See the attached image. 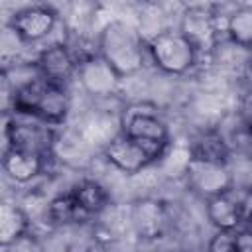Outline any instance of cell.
Returning a JSON list of instances; mask_svg holds the SVG:
<instances>
[{"label": "cell", "instance_id": "obj_1", "mask_svg": "<svg viewBox=\"0 0 252 252\" xmlns=\"http://www.w3.org/2000/svg\"><path fill=\"white\" fill-rule=\"evenodd\" d=\"M148 53V43L136 28L122 20L108 22L98 37V55L120 75H134L142 69L144 57Z\"/></svg>", "mask_w": 252, "mask_h": 252}, {"label": "cell", "instance_id": "obj_2", "mask_svg": "<svg viewBox=\"0 0 252 252\" xmlns=\"http://www.w3.org/2000/svg\"><path fill=\"white\" fill-rule=\"evenodd\" d=\"M12 106L16 112L33 116L45 124H59L71 110V98L65 87L37 79L12 91Z\"/></svg>", "mask_w": 252, "mask_h": 252}, {"label": "cell", "instance_id": "obj_3", "mask_svg": "<svg viewBox=\"0 0 252 252\" xmlns=\"http://www.w3.org/2000/svg\"><path fill=\"white\" fill-rule=\"evenodd\" d=\"M148 53L152 61L169 75H183L197 61V49L179 30L156 33L148 41Z\"/></svg>", "mask_w": 252, "mask_h": 252}, {"label": "cell", "instance_id": "obj_4", "mask_svg": "<svg viewBox=\"0 0 252 252\" xmlns=\"http://www.w3.org/2000/svg\"><path fill=\"white\" fill-rule=\"evenodd\" d=\"M122 134L136 140L152 158V161L161 159L169 146L167 126L150 110H128L124 118Z\"/></svg>", "mask_w": 252, "mask_h": 252}, {"label": "cell", "instance_id": "obj_5", "mask_svg": "<svg viewBox=\"0 0 252 252\" xmlns=\"http://www.w3.org/2000/svg\"><path fill=\"white\" fill-rule=\"evenodd\" d=\"M4 138H6V150H22L30 154H37L41 158H47L53 150V130L49 124L41 120H16L6 118L4 126Z\"/></svg>", "mask_w": 252, "mask_h": 252}, {"label": "cell", "instance_id": "obj_6", "mask_svg": "<svg viewBox=\"0 0 252 252\" xmlns=\"http://www.w3.org/2000/svg\"><path fill=\"white\" fill-rule=\"evenodd\" d=\"M179 32L199 51H213L219 45V20L213 6L195 4L183 10Z\"/></svg>", "mask_w": 252, "mask_h": 252}, {"label": "cell", "instance_id": "obj_7", "mask_svg": "<svg viewBox=\"0 0 252 252\" xmlns=\"http://www.w3.org/2000/svg\"><path fill=\"white\" fill-rule=\"evenodd\" d=\"M183 175L189 189L205 199L222 195L232 187V175L228 167L220 163H211V161L191 158Z\"/></svg>", "mask_w": 252, "mask_h": 252}, {"label": "cell", "instance_id": "obj_8", "mask_svg": "<svg viewBox=\"0 0 252 252\" xmlns=\"http://www.w3.org/2000/svg\"><path fill=\"white\" fill-rule=\"evenodd\" d=\"M35 67L43 81L65 87V83L77 73L79 59L65 43H53L39 51Z\"/></svg>", "mask_w": 252, "mask_h": 252}, {"label": "cell", "instance_id": "obj_9", "mask_svg": "<svg viewBox=\"0 0 252 252\" xmlns=\"http://www.w3.org/2000/svg\"><path fill=\"white\" fill-rule=\"evenodd\" d=\"M77 75H79V81L85 87V91L93 96H110V94H114L116 89H118V83L122 79L98 53L83 59L79 63Z\"/></svg>", "mask_w": 252, "mask_h": 252}, {"label": "cell", "instance_id": "obj_10", "mask_svg": "<svg viewBox=\"0 0 252 252\" xmlns=\"http://www.w3.org/2000/svg\"><path fill=\"white\" fill-rule=\"evenodd\" d=\"M55 12L47 6H30L14 14L10 22V30L24 41V43H33L43 39L45 35L51 33L55 26Z\"/></svg>", "mask_w": 252, "mask_h": 252}, {"label": "cell", "instance_id": "obj_11", "mask_svg": "<svg viewBox=\"0 0 252 252\" xmlns=\"http://www.w3.org/2000/svg\"><path fill=\"white\" fill-rule=\"evenodd\" d=\"M104 158L122 173H138L152 163L148 152L126 134H120L106 144Z\"/></svg>", "mask_w": 252, "mask_h": 252}, {"label": "cell", "instance_id": "obj_12", "mask_svg": "<svg viewBox=\"0 0 252 252\" xmlns=\"http://www.w3.org/2000/svg\"><path fill=\"white\" fill-rule=\"evenodd\" d=\"M132 222L144 238H159L167 226V213L159 201L142 199L132 209Z\"/></svg>", "mask_w": 252, "mask_h": 252}, {"label": "cell", "instance_id": "obj_13", "mask_svg": "<svg viewBox=\"0 0 252 252\" xmlns=\"http://www.w3.org/2000/svg\"><path fill=\"white\" fill-rule=\"evenodd\" d=\"M45 165V158L37 156V154H30V152H22V150H4L2 156V167L8 173L10 179L18 181V183H28L32 179H35L41 169Z\"/></svg>", "mask_w": 252, "mask_h": 252}, {"label": "cell", "instance_id": "obj_14", "mask_svg": "<svg viewBox=\"0 0 252 252\" xmlns=\"http://www.w3.org/2000/svg\"><path fill=\"white\" fill-rule=\"evenodd\" d=\"M207 219L219 230H236V226L240 224V215L230 189L222 195L207 199Z\"/></svg>", "mask_w": 252, "mask_h": 252}, {"label": "cell", "instance_id": "obj_15", "mask_svg": "<svg viewBox=\"0 0 252 252\" xmlns=\"http://www.w3.org/2000/svg\"><path fill=\"white\" fill-rule=\"evenodd\" d=\"M189 152H191V158H195V159H203V161H211V163H220V165H226L228 163V156H230L228 142L219 132H205V134H201L191 144Z\"/></svg>", "mask_w": 252, "mask_h": 252}, {"label": "cell", "instance_id": "obj_16", "mask_svg": "<svg viewBox=\"0 0 252 252\" xmlns=\"http://www.w3.org/2000/svg\"><path fill=\"white\" fill-rule=\"evenodd\" d=\"M30 226L28 215L14 203H2L0 205V242L2 246L16 244Z\"/></svg>", "mask_w": 252, "mask_h": 252}, {"label": "cell", "instance_id": "obj_17", "mask_svg": "<svg viewBox=\"0 0 252 252\" xmlns=\"http://www.w3.org/2000/svg\"><path fill=\"white\" fill-rule=\"evenodd\" d=\"M71 193L75 195V199L79 201V205L85 209V213L91 215H98L108 207V191L104 189V185H100L94 179H83L79 181Z\"/></svg>", "mask_w": 252, "mask_h": 252}, {"label": "cell", "instance_id": "obj_18", "mask_svg": "<svg viewBox=\"0 0 252 252\" xmlns=\"http://www.w3.org/2000/svg\"><path fill=\"white\" fill-rule=\"evenodd\" d=\"M47 215L53 222L57 224H71V222H79V220H85L89 215L85 213V209L79 205V201L75 199V195L69 191V193H63V195H57L49 201L47 205Z\"/></svg>", "mask_w": 252, "mask_h": 252}, {"label": "cell", "instance_id": "obj_19", "mask_svg": "<svg viewBox=\"0 0 252 252\" xmlns=\"http://www.w3.org/2000/svg\"><path fill=\"white\" fill-rule=\"evenodd\" d=\"M226 35L232 43L252 51V8H240L228 18Z\"/></svg>", "mask_w": 252, "mask_h": 252}, {"label": "cell", "instance_id": "obj_20", "mask_svg": "<svg viewBox=\"0 0 252 252\" xmlns=\"http://www.w3.org/2000/svg\"><path fill=\"white\" fill-rule=\"evenodd\" d=\"M240 222H252V187H230Z\"/></svg>", "mask_w": 252, "mask_h": 252}, {"label": "cell", "instance_id": "obj_21", "mask_svg": "<svg viewBox=\"0 0 252 252\" xmlns=\"http://www.w3.org/2000/svg\"><path fill=\"white\" fill-rule=\"evenodd\" d=\"M209 252H234V230H219L209 242Z\"/></svg>", "mask_w": 252, "mask_h": 252}, {"label": "cell", "instance_id": "obj_22", "mask_svg": "<svg viewBox=\"0 0 252 252\" xmlns=\"http://www.w3.org/2000/svg\"><path fill=\"white\" fill-rule=\"evenodd\" d=\"M234 252H252V230H234Z\"/></svg>", "mask_w": 252, "mask_h": 252}, {"label": "cell", "instance_id": "obj_23", "mask_svg": "<svg viewBox=\"0 0 252 252\" xmlns=\"http://www.w3.org/2000/svg\"><path fill=\"white\" fill-rule=\"evenodd\" d=\"M240 118L252 126V91H248L240 100Z\"/></svg>", "mask_w": 252, "mask_h": 252}, {"label": "cell", "instance_id": "obj_24", "mask_svg": "<svg viewBox=\"0 0 252 252\" xmlns=\"http://www.w3.org/2000/svg\"><path fill=\"white\" fill-rule=\"evenodd\" d=\"M246 63H248V67H250V71H252V51H248V61H246Z\"/></svg>", "mask_w": 252, "mask_h": 252}]
</instances>
